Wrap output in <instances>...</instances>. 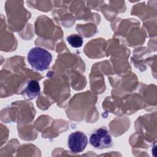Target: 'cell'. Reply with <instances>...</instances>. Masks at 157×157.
Returning a JSON list of instances; mask_svg holds the SVG:
<instances>
[{"label": "cell", "instance_id": "cell-1", "mask_svg": "<svg viewBox=\"0 0 157 157\" xmlns=\"http://www.w3.org/2000/svg\"><path fill=\"white\" fill-rule=\"evenodd\" d=\"M52 56L47 50L40 47H34L28 53V61L31 67L37 71L47 69L52 62Z\"/></svg>", "mask_w": 157, "mask_h": 157}, {"label": "cell", "instance_id": "cell-2", "mask_svg": "<svg viewBox=\"0 0 157 157\" xmlns=\"http://www.w3.org/2000/svg\"><path fill=\"white\" fill-rule=\"evenodd\" d=\"M89 142L93 147L98 149L108 148L112 144L111 136L109 131L105 128L96 129L91 134Z\"/></svg>", "mask_w": 157, "mask_h": 157}, {"label": "cell", "instance_id": "cell-4", "mask_svg": "<svg viewBox=\"0 0 157 157\" xmlns=\"http://www.w3.org/2000/svg\"><path fill=\"white\" fill-rule=\"evenodd\" d=\"M40 88L37 80H30L26 83L22 91V95L27 99H33L40 94Z\"/></svg>", "mask_w": 157, "mask_h": 157}, {"label": "cell", "instance_id": "cell-3", "mask_svg": "<svg viewBox=\"0 0 157 157\" xmlns=\"http://www.w3.org/2000/svg\"><path fill=\"white\" fill-rule=\"evenodd\" d=\"M88 144L86 136L81 131L71 133L67 139V146L72 153H80L85 148Z\"/></svg>", "mask_w": 157, "mask_h": 157}, {"label": "cell", "instance_id": "cell-5", "mask_svg": "<svg viewBox=\"0 0 157 157\" xmlns=\"http://www.w3.org/2000/svg\"><path fill=\"white\" fill-rule=\"evenodd\" d=\"M67 41L69 44L74 48H78L82 46L83 39L78 34H71L67 37Z\"/></svg>", "mask_w": 157, "mask_h": 157}]
</instances>
